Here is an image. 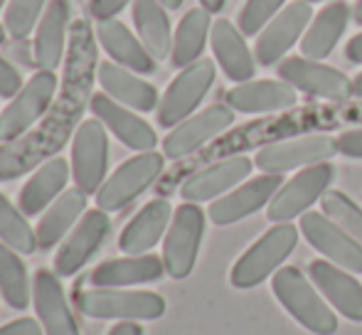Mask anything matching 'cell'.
Listing matches in <instances>:
<instances>
[{"label":"cell","mask_w":362,"mask_h":335,"mask_svg":"<svg viewBox=\"0 0 362 335\" xmlns=\"http://www.w3.org/2000/svg\"><path fill=\"white\" fill-rule=\"evenodd\" d=\"M163 168H165V158L156 151H146L124 160L96 192V207H101L104 212H119L129 207L160 177Z\"/></svg>","instance_id":"52a82bcc"},{"label":"cell","mask_w":362,"mask_h":335,"mask_svg":"<svg viewBox=\"0 0 362 335\" xmlns=\"http://www.w3.org/2000/svg\"><path fill=\"white\" fill-rule=\"evenodd\" d=\"M49 0H8L5 5V33L13 40H28L40 25Z\"/></svg>","instance_id":"d590c367"},{"label":"cell","mask_w":362,"mask_h":335,"mask_svg":"<svg viewBox=\"0 0 362 335\" xmlns=\"http://www.w3.org/2000/svg\"><path fill=\"white\" fill-rule=\"evenodd\" d=\"M298 245V230L291 222H276L269 232H264L242 257L234 261L229 271V281L239 291L259 286L267 281L272 274L279 271L284 261L291 257V252Z\"/></svg>","instance_id":"3957f363"},{"label":"cell","mask_w":362,"mask_h":335,"mask_svg":"<svg viewBox=\"0 0 362 335\" xmlns=\"http://www.w3.org/2000/svg\"><path fill=\"white\" fill-rule=\"evenodd\" d=\"M217 77V67L212 59H197L190 67L180 69L170 86L163 94L160 104H158V124L163 129H175L177 124H182L185 119H190L195 114V109L202 104V99L207 96V91L212 89Z\"/></svg>","instance_id":"ba28073f"},{"label":"cell","mask_w":362,"mask_h":335,"mask_svg":"<svg viewBox=\"0 0 362 335\" xmlns=\"http://www.w3.org/2000/svg\"><path fill=\"white\" fill-rule=\"evenodd\" d=\"M200 3H202V8L210 10V13H219V10L224 8V3H227V0H200Z\"/></svg>","instance_id":"f6af8a7d"},{"label":"cell","mask_w":362,"mask_h":335,"mask_svg":"<svg viewBox=\"0 0 362 335\" xmlns=\"http://www.w3.org/2000/svg\"><path fill=\"white\" fill-rule=\"evenodd\" d=\"M0 242L20 254H33L37 249V237L30 227L28 215L15 207L3 192H0Z\"/></svg>","instance_id":"e575fe53"},{"label":"cell","mask_w":362,"mask_h":335,"mask_svg":"<svg viewBox=\"0 0 362 335\" xmlns=\"http://www.w3.org/2000/svg\"><path fill=\"white\" fill-rule=\"evenodd\" d=\"M69 30V3L67 0H49L42 20L37 25L33 42V62L42 72H54L64 57Z\"/></svg>","instance_id":"4316f807"},{"label":"cell","mask_w":362,"mask_h":335,"mask_svg":"<svg viewBox=\"0 0 362 335\" xmlns=\"http://www.w3.org/2000/svg\"><path fill=\"white\" fill-rule=\"evenodd\" d=\"M353 94L355 96H362V72L353 79Z\"/></svg>","instance_id":"bcb514c9"},{"label":"cell","mask_w":362,"mask_h":335,"mask_svg":"<svg viewBox=\"0 0 362 335\" xmlns=\"http://www.w3.org/2000/svg\"><path fill=\"white\" fill-rule=\"evenodd\" d=\"M345 59L353 64H362V33L350 37V42L345 45Z\"/></svg>","instance_id":"7bdbcfd3"},{"label":"cell","mask_w":362,"mask_h":335,"mask_svg":"<svg viewBox=\"0 0 362 335\" xmlns=\"http://www.w3.org/2000/svg\"><path fill=\"white\" fill-rule=\"evenodd\" d=\"M303 3H325V0H303Z\"/></svg>","instance_id":"f907efd6"},{"label":"cell","mask_w":362,"mask_h":335,"mask_svg":"<svg viewBox=\"0 0 362 335\" xmlns=\"http://www.w3.org/2000/svg\"><path fill=\"white\" fill-rule=\"evenodd\" d=\"M134 25L139 40L156 59H165L173 52V33L168 8L160 0H134Z\"/></svg>","instance_id":"d6a6232c"},{"label":"cell","mask_w":362,"mask_h":335,"mask_svg":"<svg viewBox=\"0 0 362 335\" xmlns=\"http://www.w3.org/2000/svg\"><path fill=\"white\" fill-rule=\"evenodd\" d=\"M76 308L96 321H158L165 313V298L153 291L89 288L76 296Z\"/></svg>","instance_id":"277c9868"},{"label":"cell","mask_w":362,"mask_h":335,"mask_svg":"<svg viewBox=\"0 0 362 335\" xmlns=\"http://www.w3.org/2000/svg\"><path fill=\"white\" fill-rule=\"evenodd\" d=\"M300 235L313 249H318L328 261L350 274H362V245L350 237L343 227L335 225L323 212L300 215Z\"/></svg>","instance_id":"4fadbf2b"},{"label":"cell","mask_w":362,"mask_h":335,"mask_svg":"<svg viewBox=\"0 0 362 335\" xmlns=\"http://www.w3.org/2000/svg\"><path fill=\"white\" fill-rule=\"evenodd\" d=\"M272 291L276 301L288 311V316L305 331L315 335H333L338 331V316L330 311L323 301L315 283L303 276V271L296 266H281L272 276Z\"/></svg>","instance_id":"7a4b0ae2"},{"label":"cell","mask_w":362,"mask_h":335,"mask_svg":"<svg viewBox=\"0 0 362 335\" xmlns=\"http://www.w3.org/2000/svg\"><path fill=\"white\" fill-rule=\"evenodd\" d=\"M276 72L281 82L291 84L296 91H303L308 96L330 101H345L353 96V82L340 69L313 62V59L286 57L281 59Z\"/></svg>","instance_id":"5bb4252c"},{"label":"cell","mask_w":362,"mask_h":335,"mask_svg":"<svg viewBox=\"0 0 362 335\" xmlns=\"http://www.w3.org/2000/svg\"><path fill=\"white\" fill-rule=\"evenodd\" d=\"M23 86L25 82L18 69H15V64L0 54V99H13V96H18V91Z\"/></svg>","instance_id":"f35d334b"},{"label":"cell","mask_w":362,"mask_h":335,"mask_svg":"<svg viewBox=\"0 0 362 335\" xmlns=\"http://www.w3.org/2000/svg\"><path fill=\"white\" fill-rule=\"evenodd\" d=\"M350 23V5L343 0L328 3L313 20H310L308 30L300 37V54L305 59L320 62L335 49V45L340 42L345 28Z\"/></svg>","instance_id":"4dcf8cb0"},{"label":"cell","mask_w":362,"mask_h":335,"mask_svg":"<svg viewBox=\"0 0 362 335\" xmlns=\"http://www.w3.org/2000/svg\"><path fill=\"white\" fill-rule=\"evenodd\" d=\"M57 94V74L37 72L25 82L18 96L0 111V143H15L20 141L45 114L49 111Z\"/></svg>","instance_id":"8992f818"},{"label":"cell","mask_w":362,"mask_h":335,"mask_svg":"<svg viewBox=\"0 0 362 335\" xmlns=\"http://www.w3.org/2000/svg\"><path fill=\"white\" fill-rule=\"evenodd\" d=\"M69 177H72V165H69L62 155L47 158L23 185L20 197H18V207L28 217L42 215V212L64 192Z\"/></svg>","instance_id":"cb8c5ba5"},{"label":"cell","mask_w":362,"mask_h":335,"mask_svg":"<svg viewBox=\"0 0 362 335\" xmlns=\"http://www.w3.org/2000/svg\"><path fill=\"white\" fill-rule=\"evenodd\" d=\"M96 79H99L104 94H109L111 99L129 106V109L141 111V114H148L160 104L156 86L116 62H101Z\"/></svg>","instance_id":"f1b7e54d"},{"label":"cell","mask_w":362,"mask_h":335,"mask_svg":"<svg viewBox=\"0 0 362 335\" xmlns=\"http://www.w3.org/2000/svg\"><path fill=\"white\" fill-rule=\"evenodd\" d=\"M210 10L205 8H192L182 15V20L177 23V30L173 35V52H170V64L177 69L190 67L192 62L202 59L205 52L207 37L212 33V18Z\"/></svg>","instance_id":"1f68e13d"},{"label":"cell","mask_w":362,"mask_h":335,"mask_svg":"<svg viewBox=\"0 0 362 335\" xmlns=\"http://www.w3.org/2000/svg\"><path fill=\"white\" fill-rule=\"evenodd\" d=\"M205 212L197 202H182L173 212L170 227L163 237V264L168 276L182 281L192 274L205 237Z\"/></svg>","instance_id":"5b68a950"},{"label":"cell","mask_w":362,"mask_h":335,"mask_svg":"<svg viewBox=\"0 0 362 335\" xmlns=\"http://www.w3.org/2000/svg\"><path fill=\"white\" fill-rule=\"evenodd\" d=\"M335 153H338V139L328 134H313L264 146L254 158V163L259 165L262 172H281L284 175L286 170H296V168L325 163Z\"/></svg>","instance_id":"7c38bea8"},{"label":"cell","mask_w":362,"mask_h":335,"mask_svg":"<svg viewBox=\"0 0 362 335\" xmlns=\"http://www.w3.org/2000/svg\"><path fill=\"white\" fill-rule=\"evenodd\" d=\"M338 153L348 155V158H362V129L345 131L338 139Z\"/></svg>","instance_id":"b9f144b4"},{"label":"cell","mask_w":362,"mask_h":335,"mask_svg":"<svg viewBox=\"0 0 362 335\" xmlns=\"http://www.w3.org/2000/svg\"><path fill=\"white\" fill-rule=\"evenodd\" d=\"M129 3L131 0H89V13L94 15L96 23H104V20H114Z\"/></svg>","instance_id":"ab89813d"},{"label":"cell","mask_w":362,"mask_h":335,"mask_svg":"<svg viewBox=\"0 0 362 335\" xmlns=\"http://www.w3.org/2000/svg\"><path fill=\"white\" fill-rule=\"evenodd\" d=\"M254 160H249L247 155H232L224 158L215 165H207L205 170H197L195 175H190L180 187V195L185 202H205L215 200L222 192H229L232 187H237L244 177L252 172Z\"/></svg>","instance_id":"7402d4cb"},{"label":"cell","mask_w":362,"mask_h":335,"mask_svg":"<svg viewBox=\"0 0 362 335\" xmlns=\"http://www.w3.org/2000/svg\"><path fill=\"white\" fill-rule=\"evenodd\" d=\"M0 298H3V296H0Z\"/></svg>","instance_id":"f5cc1de1"},{"label":"cell","mask_w":362,"mask_h":335,"mask_svg":"<svg viewBox=\"0 0 362 335\" xmlns=\"http://www.w3.org/2000/svg\"><path fill=\"white\" fill-rule=\"evenodd\" d=\"M109 232H111L109 212H104L101 207L86 210L84 217L76 222V227L67 235V240L59 245L57 257H54V274L59 278H67L74 276L76 271H81L91 261V257L101 249Z\"/></svg>","instance_id":"8fae6325"},{"label":"cell","mask_w":362,"mask_h":335,"mask_svg":"<svg viewBox=\"0 0 362 335\" xmlns=\"http://www.w3.org/2000/svg\"><path fill=\"white\" fill-rule=\"evenodd\" d=\"M86 192L79 187L64 190L47 210L42 212L37 227H35V237H37V249L49 252L57 245L67 240V235L76 227V222L84 217L86 212Z\"/></svg>","instance_id":"83f0119b"},{"label":"cell","mask_w":362,"mask_h":335,"mask_svg":"<svg viewBox=\"0 0 362 335\" xmlns=\"http://www.w3.org/2000/svg\"><path fill=\"white\" fill-rule=\"evenodd\" d=\"M72 177L74 187L86 195H96L109 175V131L96 116L79 121L72 141Z\"/></svg>","instance_id":"9c48e42d"},{"label":"cell","mask_w":362,"mask_h":335,"mask_svg":"<svg viewBox=\"0 0 362 335\" xmlns=\"http://www.w3.org/2000/svg\"><path fill=\"white\" fill-rule=\"evenodd\" d=\"M86 89H89L86 79L67 77L62 111L52 116L42 131L33 134L30 139L15 141V143H0V180H13V177L23 175L30 168H35V163L47 160L54 151L62 148L69 136V129L81 114Z\"/></svg>","instance_id":"6da1fadb"},{"label":"cell","mask_w":362,"mask_h":335,"mask_svg":"<svg viewBox=\"0 0 362 335\" xmlns=\"http://www.w3.org/2000/svg\"><path fill=\"white\" fill-rule=\"evenodd\" d=\"M165 264L156 254H126L121 259H109L91 271L89 281L94 288H134L144 283H156L163 278Z\"/></svg>","instance_id":"44dd1931"},{"label":"cell","mask_w":362,"mask_h":335,"mask_svg":"<svg viewBox=\"0 0 362 335\" xmlns=\"http://www.w3.org/2000/svg\"><path fill=\"white\" fill-rule=\"evenodd\" d=\"M310 20H313L310 3H303V0L288 3L259 35L257 47H254L257 62L262 67H272V64L281 62L284 54L300 40V35H305Z\"/></svg>","instance_id":"e0dca14e"},{"label":"cell","mask_w":362,"mask_h":335,"mask_svg":"<svg viewBox=\"0 0 362 335\" xmlns=\"http://www.w3.org/2000/svg\"><path fill=\"white\" fill-rule=\"evenodd\" d=\"M0 335H45L42 326H40V321H35V318L30 316H23V318H15V321L5 323V326H0Z\"/></svg>","instance_id":"60d3db41"},{"label":"cell","mask_w":362,"mask_h":335,"mask_svg":"<svg viewBox=\"0 0 362 335\" xmlns=\"http://www.w3.org/2000/svg\"><path fill=\"white\" fill-rule=\"evenodd\" d=\"M173 205L165 197L146 202L119 237V249L126 254H148L165 237L173 220Z\"/></svg>","instance_id":"484cf974"},{"label":"cell","mask_w":362,"mask_h":335,"mask_svg":"<svg viewBox=\"0 0 362 335\" xmlns=\"http://www.w3.org/2000/svg\"><path fill=\"white\" fill-rule=\"evenodd\" d=\"M286 0H247L244 8L239 10V30L244 37L259 35L284 8Z\"/></svg>","instance_id":"74e56055"},{"label":"cell","mask_w":362,"mask_h":335,"mask_svg":"<svg viewBox=\"0 0 362 335\" xmlns=\"http://www.w3.org/2000/svg\"><path fill=\"white\" fill-rule=\"evenodd\" d=\"M91 114L104 124V129L109 134H114L126 148L139 151V153H146V151H156L158 146V136L153 131V126L148 121L141 119L139 114H134V109L114 101L109 94H91L89 99Z\"/></svg>","instance_id":"ac0fdd59"},{"label":"cell","mask_w":362,"mask_h":335,"mask_svg":"<svg viewBox=\"0 0 362 335\" xmlns=\"http://www.w3.org/2000/svg\"><path fill=\"white\" fill-rule=\"evenodd\" d=\"M298 94L286 82L262 79V82L237 84L224 94V104L239 114H274L296 106Z\"/></svg>","instance_id":"603a6c76"},{"label":"cell","mask_w":362,"mask_h":335,"mask_svg":"<svg viewBox=\"0 0 362 335\" xmlns=\"http://www.w3.org/2000/svg\"><path fill=\"white\" fill-rule=\"evenodd\" d=\"M355 23L362 25V0H360L358 5H355Z\"/></svg>","instance_id":"c3c4849f"},{"label":"cell","mask_w":362,"mask_h":335,"mask_svg":"<svg viewBox=\"0 0 362 335\" xmlns=\"http://www.w3.org/2000/svg\"><path fill=\"white\" fill-rule=\"evenodd\" d=\"M106 335H144V328L139 326V321H119Z\"/></svg>","instance_id":"ee69618b"},{"label":"cell","mask_w":362,"mask_h":335,"mask_svg":"<svg viewBox=\"0 0 362 335\" xmlns=\"http://www.w3.org/2000/svg\"><path fill=\"white\" fill-rule=\"evenodd\" d=\"M234 124V109H229L227 104H212L207 109H202L200 114H192L190 119H185L182 124H177L175 129H170V134L163 141V153L165 158H185V155L195 153L197 148L212 141L215 136L222 134L224 129Z\"/></svg>","instance_id":"9a60e30c"},{"label":"cell","mask_w":362,"mask_h":335,"mask_svg":"<svg viewBox=\"0 0 362 335\" xmlns=\"http://www.w3.org/2000/svg\"><path fill=\"white\" fill-rule=\"evenodd\" d=\"M0 296L13 311H25L33 303V283L20 252L0 242Z\"/></svg>","instance_id":"836d02e7"},{"label":"cell","mask_w":362,"mask_h":335,"mask_svg":"<svg viewBox=\"0 0 362 335\" xmlns=\"http://www.w3.org/2000/svg\"><path fill=\"white\" fill-rule=\"evenodd\" d=\"M308 276L340 316L362 323V283L353 274L335 266L328 259H315L308 264Z\"/></svg>","instance_id":"d6986e66"},{"label":"cell","mask_w":362,"mask_h":335,"mask_svg":"<svg viewBox=\"0 0 362 335\" xmlns=\"http://www.w3.org/2000/svg\"><path fill=\"white\" fill-rule=\"evenodd\" d=\"M281 172H262L259 177H252L244 185L234 187L232 192H227V195L212 202L210 210H207V217L219 227L234 225V222L244 220V217L259 212L264 205H269L274 200V195L281 190Z\"/></svg>","instance_id":"2e32d148"},{"label":"cell","mask_w":362,"mask_h":335,"mask_svg":"<svg viewBox=\"0 0 362 335\" xmlns=\"http://www.w3.org/2000/svg\"><path fill=\"white\" fill-rule=\"evenodd\" d=\"M210 45L215 52V62L222 67L224 77L232 82H252L254 72H257V59L252 57L247 42H244L242 30L229 20L219 18L212 23Z\"/></svg>","instance_id":"d4e9b609"},{"label":"cell","mask_w":362,"mask_h":335,"mask_svg":"<svg viewBox=\"0 0 362 335\" xmlns=\"http://www.w3.org/2000/svg\"><path fill=\"white\" fill-rule=\"evenodd\" d=\"M320 207H323V215L330 217L338 227H343L350 237L362 245V210L355 200H350L345 192L340 190H328L320 197Z\"/></svg>","instance_id":"8d00e7d4"},{"label":"cell","mask_w":362,"mask_h":335,"mask_svg":"<svg viewBox=\"0 0 362 335\" xmlns=\"http://www.w3.org/2000/svg\"><path fill=\"white\" fill-rule=\"evenodd\" d=\"M5 35H8V33H5V25L0 23V45H5Z\"/></svg>","instance_id":"681fc988"},{"label":"cell","mask_w":362,"mask_h":335,"mask_svg":"<svg viewBox=\"0 0 362 335\" xmlns=\"http://www.w3.org/2000/svg\"><path fill=\"white\" fill-rule=\"evenodd\" d=\"M33 303L45 335H81L76 318L64 296L59 276L49 269H40L33 281Z\"/></svg>","instance_id":"ffe728a7"},{"label":"cell","mask_w":362,"mask_h":335,"mask_svg":"<svg viewBox=\"0 0 362 335\" xmlns=\"http://www.w3.org/2000/svg\"><path fill=\"white\" fill-rule=\"evenodd\" d=\"M3 5H8V0H0V8H3Z\"/></svg>","instance_id":"816d5d0a"},{"label":"cell","mask_w":362,"mask_h":335,"mask_svg":"<svg viewBox=\"0 0 362 335\" xmlns=\"http://www.w3.org/2000/svg\"><path fill=\"white\" fill-rule=\"evenodd\" d=\"M96 40L101 42V47L106 49V54L111 57V62L121 64V67L131 69L136 74H153L156 72V62L151 52L146 49V45L126 28V23L121 20H104L96 25Z\"/></svg>","instance_id":"f546056e"},{"label":"cell","mask_w":362,"mask_h":335,"mask_svg":"<svg viewBox=\"0 0 362 335\" xmlns=\"http://www.w3.org/2000/svg\"><path fill=\"white\" fill-rule=\"evenodd\" d=\"M160 3L165 5L168 10H177V8H180L182 3H185V0H160Z\"/></svg>","instance_id":"7dc6e473"},{"label":"cell","mask_w":362,"mask_h":335,"mask_svg":"<svg viewBox=\"0 0 362 335\" xmlns=\"http://www.w3.org/2000/svg\"><path fill=\"white\" fill-rule=\"evenodd\" d=\"M333 177H335V165L328 163V160L325 163L308 165L300 172H296L288 182H284L281 190L269 202V212H267L269 220L291 222L296 217L305 215L308 207L328 192Z\"/></svg>","instance_id":"30bf717a"}]
</instances>
